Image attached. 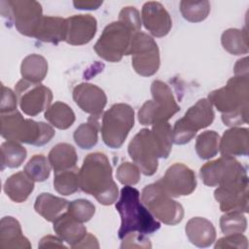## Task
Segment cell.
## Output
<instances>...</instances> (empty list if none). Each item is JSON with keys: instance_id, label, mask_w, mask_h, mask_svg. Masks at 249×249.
<instances>
[{"instance_id": "1", "label": "cell", "mask_w": 249, "mask_h": 249, "mask_svg": "<svg viewBox=\"0 0 249 249\" xmlns=\"http://www.w3.org/2000/svg\"><path fill=\"white\" fill-rule=\"evenodd\" d=\"M80 189L99 203L111 205L117 201L119 189L112 177V166L105 154H89L79 169Z\"/></svg>"}, {"instance_id": "2", "label": "cell", "mask_w": 249, "mask_h": 249, "mask_svg": "<svg viewBox=\"0 0 249 249\" xmlns=\"http://www.w3.org/2000/svg\"><path fill=\"white\" fill-rule=\"evenodd\" d=\"M207 99L222 113V121L228 126L248 123L249 78L231 77L227 85L208 94Z\"/></svg>"}, {"instance_id": "3", "label": "cell", "mask_w": 249, "mask_h": 249, "mask_svg": "<svg viewBox=\"0 0 249 249\" xmlns=\"http://www.w3.org/2000/svg\"><path fill=\"white\" fill-rule=\"evenodd\" d=\"M116 209L121 216V227L118 231L121 239L131 232L152 234L160 228V223L141 203L139 191L131 186H124L121 190Z\"/></svg>"}, {"instance_id": "4", "label": "cell", "mask_w": 249, "mask_h": 249, "mask_svg": "<svg viewBox=\"0 0 249 249\" xmlns=\"http://www.w3.org/2000/svg\"><path fill=\"white\" fill-rule=\"evenodd\" d=\"M0 132L6 140L34 146H43L49 143L55 134L53 125L25 119L18 110L1 114Z\"/></svg>"}, {"instance_id": "5", "label": "cell", "mask_w": 249, "mask_h": 249, "mask_svg": "<svg viewBox=\"0 0 249 249\" xmlns=\"http://www.w3.org/2000/svg\"><path fill=\"white\" fill-rule=\"evenodd\" d=\"M152 100H147L138 111V121L143 125L167 122L180 111L171 89L163 82L156 80L151 85Z\"/></svg>"}, {"instance_id": "6", "label": "cell", "mask_w": 249, "mask_h": 249, "mask_svg": "<svg viewBox=\"0 0 249 249\" xmlns=\"http://www.w3.org/2000/svg\"><path fill=\"white\" fill-rule=\"evenodd\" d=\"M134 125V110L125 103H116L102 116V140L108 147L119 149Z\"/></svg>"}, {"instance_id": "7", "label": "cell", "mask_w": 249, "mask_h": 249, "mask_svg": "<svg viewBox=\"0 0 249 249\" xmlns=\"http://www.w3.org/2000/svg\"><path fill=\"white\" fill-rule=\"evenodd\" d=\"M141 202L158 220L163 224L174 226L184 218V208L172 198L157 181L144 187L141 193Z\"/></svg>"}, {"instance_id": "8", "label": "cell", "mask_w": 249, "mask_h": 249, "mask_svg": "<svg viewBox=\"0 0 249 249\" xmlns=\"http://www.w3.org/2000/svg\"><path fill=\"white\" fill-rule=\"evenodd\" d=\"M215 113L207 98H201L191 106L184 117L174 124L173 143L183 145L190 142L199 129L205 128L214 121Z\"/></svg>"}, {"instance_id": "9", "label": "cell", "mask_w": 249, "mask_h": 249, "mask_svg": "<svg viewBox=\"0 0 249 249\" xmlns=\"http://www.w3.org/2000/svg\"><path fill=\"white\" fill-rule=\"evenodd\" d=\"M135 33L122 21L108 24L93 46L95 53L104 60L118 62L127 55L132 36Z\"/></svg>"}, {"instance_id": "10", "label": "cell", "mask_w": 249, "mask_h": 249, "mask_svg": "<svg viewBox=\"0 0 249 249\" xmlns=\"http://www.w3.org/2000/svg\"><path fill=\"white\" fill-rule=\"evenodd\" d=\"M1 15L13 22L17 30L28 37H33L34 32L43 17L42 6L33 0L1 1Z\"/></svg>"}, {"instance_id": "11", "label": "cell", "mask_w": 249, "mask_h": 249, "mask_svg": "<svg viewBox=\"0 0 249 249\" xmlns=\"http://www.w3.org/2000/svg\"><path fill=\"white\" fill-rule=\"evenodd\" d=\"M200 178L208 187H219L248 179L246 168L233 157L222 156L200 167Z\"/></svg>"}, {"instance_id": "12", "label": "cell", "mask_w": 249, "mask_h": 249, "mask_svg": "<svg viewBox=\"0 0 249 249\" xmlns=\"http://www.w3.org/2000/svg\"><path fill=\"white\" fill-rule=\"evenodd\" d=\"M127 55H132V67L140 76H153L160 68V59L158 44L144 32L139 31L132 36Z\"/></svg>"}, {"instance_id": "13", "label": "cell", "mask_w": 249, "mask_h": 249, "mask_svg": "<svg viewBox=\"0 0 249 249\" xmlns=\"http://www.w3.org/2000/svg\"><path fill=\"white\" fill-rule=\"evenodd\" d=\"M127 151L130 159L146 176L156 173L159 166V153L151 129L142 128L128 144Z\"/></svg>"}, {"instance_id": "14", "label": "cell", "mask_w": 249, "mask_h": 249, "mask_svg": "<svg viewBox=\"0 0 249 249\" xmlns=\"http://www.w3.org/2000/svg\"><path fill=\"white\" fill-rule=\"evenodd\" d=\"M15 92L21 111L30 117L47 110L53 100V92L49 88L24 79L16 84Z\"/></svg>"}, {"instance_id": "15", "label": "cell", "mask_w": 249, "mask_h": 249, "mask_svg": "<svg viewBox=\"0 0 249 249\" xmlns=\"http://www.w3.org/2000/svg\"><path fill=\"white\" fill-rule=\"evenodd\" d=\"M158 182L172 197L189 196L196 188L195 172L187 165L179 162L170 165L163 177Z\"/></svg>"}, {"instance_id": "16", "label": "cell", "mask_w": 249, "mask_h": 249, "mask_svg": "<svg viewBox=\"0 0 249 249\" xmlns=\"http://www.w3.org/2000/svg\"><path fill=\"white\" fill-rule=\"evenodd\" d=\"M248 179L232 184L219 186L214 192V197L219 202L221 211L248 212Z\"/></svg>"}, {"instance_id": "17", "label": "cell", "mask_w": 249, "mask_h": 249, "mask_svg": "<svg viewBox=\"0 0 249 249\" xmlns=\"http://www.w3.org/2000/svg\"><path fill=\"white\" fill-rule=\"evenodd\" d=\"M141 21L146 30L158 38L166 36L172 27L169 13L157 1H149L143 5Z\"/></svg>"}, {"instance_id": "18", "label": "cell", "mask_w": 249, "mask_h": 249, "mask_svg": "<svg viewBox=\"0 0 249 249\" xmlns=\"http://www.w3.org/2000/svg\"><path fill=\"white\" fill-rule=\"evenodd\" d=\"M72 95L75 103L89 115H101L107 104V96L103 89L89 83L77 85Z\"/></svg>"}, {"instance_id": "19", "label": "cell", "mask_w": 249, "mask_h": 249, "mask_svg": "<svg viewBox=\"0 0 249 249\" xmlns=\"http://www.w3.org/2000/svg\"><path fill=\"white\" fill-rule=\"evenodd\" d=\"M65 42L73 46L88 44L94 37L97 21L91 15H75L66 18Z\"/></svg>"}, {"instance_id": "20", "label": "cell", "mask_w": 249, "mask_h": 249, "mask_svg": "<svg viewBox=\"0 0 249 249\" xmlns=\"http://www.w3.org/2000/svg\"><path fill=\"white\" fill-rule=\"evenodd\" d=\"M53 231L58 237L74 248L86 235L87 228L66 210L53 222Z\"/></svg>"}, {"instance_id": "21", "label": "cell", "mask_w": 249, "mask_h": 249, "mask_svg": "<svg viewBox=\"0 0 249 249\" xmlns=\"http://www.w3.org/2000/svg\"><path fill=\"white\" fill-rule=\"evenodd\" d=\"M249 130L245 127L233 126L226 130L220 139L219 151L222 156L237 157L248 155Z\"/></svg>"}, {"instance_id": "22", "label": "cell", "mask_w": 249, "mask_h": 249, "mask_svg": "<svg viewBox=\"0 0 249 249\" xmlns=\"http://www.w3.org/2000/svg\"><path fill=\"white\" fill-rule=\"evenodd\" d=\"M29 240L22 234L20 224L12 216L0 222V249H30Z\"/></svg>"}, {"instance_id": "23", "label": "cell", "mask_w": 249, "mask_h": 249, "mask_svg": "<svg viewBox=\"0 0 249 249\" xmlns=\"http://www.w3.org/2000/svg\"><path fill=\"white\" fill-rule=\"evenodd\" d=\"M185 232L189 241L200 248L209 247L216 239V230L213 224L202 217L190 219L186 224Z\"/></svg>"}, {"instance_id": "24", "label": "cell", "mask_w": 249, "mask_h": 249, "mask_svg": "<svg viewBox=\"0 0 249 249\" xmlns=\"http://www.w3.org/2000/svg\"><path fill=\"white\" fill-rule=\"evenodd\" d=\"M66 18L59 17L43 16L33 38L45 43L58 44L66 38Z\"/></svg>"}, {"instance_id": "25", "label": "cell", "mask_w": 249, "mask_h": 249, "mask_svg": "<svg viewBox=\"0 0 249 249\" xmlns=\"http://www.w3.org/2000/svg\"><path fill=\"white\" fill-rule=\"evenodd\" d=\"M3 190L11 200L20 203L25 201L33 192L34 181L24 171H19L7 178Z\"/></svg>"}, {"instance_id": "26", "label": "cell", "mask_w": 249, "mask_h": 249, "mask_svg": "<svg viewBox=\"0 0 249 249\" xmlns=\"http://www.w3.org/2000/svg\"><path fill=\"white\" fill-rule=\"evenodd\" d=\"M69 201L50 193L40 194L35 200L34 209L48 222H53L68 207Z\"/></svg>"}, {"instance_id": "27", "label": "cell", "mask_w": 249, "mask_h": 249, "mask_svg": "<svg viewBox=\"0 0 249 249\" xmlns=\"http://www.w3.org/2000/svg\"><path fill=\"white\" fill-rule=\"evenodd\" d=\"M48 159L54 173L77 167L78 156L76 150L68 143H58L54 145L51 149Z\"/></svg>"}, {"instance_id": "28", "label": "cell", "mask_w": 249, "mask_h": 249, "mask_svg": "<svg viewBox=\"0 0 249 249\" xmlns=\"http://www.w3.org/2000/svg\"><path fill=\"white\" fill-rule=\"evenodd\" d=\"M100 116L101 115H90L88 122L81 124L74 131V141L81 149L89 150L96 145L98 130L100 129Z\"/></svg>"}, {"instance_id": "29", "label": "cell", "mask_w": 249, "mask_h": 249, "mask_svg": "<svg viewBox=\"0 0 249 249\" xmlns=\"http://www.w3.org/2000/svg\"><path fill=\"white\" fill-rule=\"evenodd\" d=\"M48 73L47 59L37 53L28 54L20 64V74L22 79L32 83L40 84Z\"/></svg>"}, {"instance_id": "30", "label": "cell", "mask_w": 249, "mask_h": 249, "mask_svg": "<svg viewBox=\"0 0 249 249\" xmlns=\"http://www.w3.org/2000/svg\"><path fill=\"white\" fill-rule=\"evenodd\" d=\"M45 119L58 129H67L75 122V114L70 106L61 101L52 104L45 112Z\"/></svg>"}, {"instance_id": "31", "label": "cell", "mask_w": 249, "mask_h": 249, "mask_svg": "<svg viewBox=\"0 0 249 249\" xmlns=\"http://www.w3.org/2000/svg\"><path fill=\"white\" fill-rule=\"evenodd\" d=\"M223 48L230 53L234 55L246 54L248 49V35L245 29L230 28L223 32L221 36Z\"/></svg>"}, {"instance_id": "32", "label": "cell", "mask_w": 249, "mask_h": 249, "mask_svg": "<svg viewBox=\"0 0 249 249\" xmlns=\"http://www.w3.org/2000/svg\"><path fill=\"white\" fill-rule=\"evenodd\" d=\"M155 144L158 149L159 158L167 159L173 144V132L168 122H159L153 124L151 129Z\"/></svg>"}, {"instance_id": "33", "label": "cell", "mask_w": 249, "mask_h": 249, "mask_svg": "<svg viewBox=\"0 0 249 249\" xmlns=\"http://www.w3.org/2000/svg\"><path fill=\"white\" fill-rule=\"evenodd\" d=\"M26 149L18 141L7 140L1 145L2 170L5 167L18 168L26 159Z\"/></svg>"}, {"instance_id": "34", "label": "cell", "mask_w": 249, "mask_h": 249, "mask_svg": "<svg viewBox=\"0 0 249 249\" xmlns=\"http://www.w3.org/2000/svg\"><path fill=\"white\" fill-rule=\"evenodd\" d=\"M219 144V134L214 130H205L196 137L195 148L201 160H209L218 154Z\"/></svg>"}, {"instance_id": "35", "label": "cell", "mask_w": 249, "mask_h": 249, "mask_svg": "<svg viewBox=\"0 0 249 249\" xmlns=\"http://www.w3.org/2000/svg\"><path fill=\"white\" fill-rule=\"evenodd\" d=\"M53 188L62 196H70L79 189V168L74 167L68 170L54 173Z\"/></svg>"}, {"instance_id": "36", "label": "cell", "mask_w": 249, "mask_h": 249, "mask_svg": "<svg viewBox=\"0 0 249 249\" xmlns=\"http://www.w3.org/2000/svg\"><path fill=\"white\" fill-rule=\"evenodd\" d=\"M211 10L209 1H186L180 2V12L183 18L190 22L204 20Z\"/></svg>"}, {"instance_id": "37", "label": "cell", "mask_w": 249, "mask_h": 249, "mask_svg": "<svg viewBox=\"0 0 249 249\" xmlns=\"http://www.w3.org/2000/svg\"><path fill=\"white\" fill-rule=\"evenodd\" d=\"M52 165L43 155H34L25 164L23 171L34 182H44L51 174Z\"/></svg>"}, {"instance_id": "38", "label": "cell", "mask_w": 249, "mask_h": 249, "mask_svg": "<svg viewBox=\"0 0 249 249\" xmlns=\"http://www.w3.org/2000/svg\"><path fill=\"white\" fill-rule=\"evenodd\" d=\"M220 228L223 233H243L247 229V219L240 211H229L220 218Z\"/></svg>"}, {"instance_id": "39", "label": "cell", "mask_w": 249, "mask_h": 249, "mask_svg": "<svg viewBox=\"0 0 249 249\" xmlns=\"http://www.w3.org/2000/svg\"><path fill=\"white\" fill-rule=\"evenodd\" d=\"M66 210L79 222L86 223L93 217L95 213V206L88 199L79 198L70 201Z\"/></svg>"}, {"instance_id": "40", "label": "cell", "mask_w": 249, "mask_h": 249, "mask_svg": "<svg viewBox=\"0 0 249 249\" xmlns=\"http://www.w3.org/2000/svg\"><path fill=\"white\" fill-rule=\"evenodd\" d=\"M140 173L141 171L135 163L125 161L118 166L116 177L124 186H133L139 182Z\"/></svg>"}, {"instance_id": "41", "label": "cell", "mask_w": 249, "mask_h": 249, "mask_svg": "<svg viewBox=\"0 0 249 249\" xmlns=\"http://www.w3.org/2000/svg\"><path fill=\"white\" fill-rule=\"evenodd\" d=\"M123 23H124L127 27H129L134 33H137L141 29V18L140 14L137 9L131 6L124 7L121 10L119 14V19Z\"/></svg>"}, {"instance_id": "42", "label": "cell", "mask_w": 249, "mask_h": 249, "mask_svg": "<svg viewBox=\"0 0 249 249\" xmlns=\"http://www.w3.org/2000/svg\"><path fill=\"white\" fill-rule=\"evenodd\" d=\"M215 249L221 248H239V249H247L248 248V240L245 235L242 233L236 234H228L220 239H218L214 245Z\"/></svg>"}, {"instance_id": "43", "label": "cell", "mask_w": 249, "mask_h": 249, "mask_svg": "<svg viewBox=\"0 0 249 249\" xmlns=\"http://www.w3.org/2000/svg\"><path fill=\"white\" fill-rule=\"evenodd\" d=\"M1 105L0 112L1 114L11 113L17 111L18 106V97L16 92H14L11 89L6 88L3 84L1 85Z\"/></svg>"}, {"instance_id": "44", "label": "cell", "mask_w": 249, "mask_h": 249, "mask_svg": "<svg viewBox=\"0 0 249 249\" xmlns=\"http://www.w3.org/2000/svg\"><path fill=\"white\" fill-rule=\"evenodd\" d=\"M150 240L141 233L131 232L126 234L122 241L121 248H151Z\"/></svg>"}, {"instance_id": "45", "label": "cell", "mask_w": 249, "mask_h": 249, "mask_svg": "<svg viewBox=\"0 0 249 249\" xmlns=\"http://www.w3.org/2000/svg\"><path fill=\"white\" fill-rule=\"evenodd\" d=\"M63 240L58 236L53 235H46L41 238L38 247L39 248H64L67 247L63 244Z\"/></svg>"}, {"instance_id": "46", "label": "cell", "mask_w": 249, "mask_h": 249, "mask_svg": "<svg viewBox=\"0 0 249 249\" xmlns=\"http://www.w3.org/2000/svg\"><path fill=\"white\" fill-rule=\"evenodd\" d=\"M74 248H99V244L97 238L93 234L87 233Z\"/></svg>"}, {"instance_id": "47", "label": "cell", "mask_w": 249, "mask_h": 249, "mask_svg": "<svg viewBox=\"0 0 249 249\" xmlns=\"http://www.w3.org/2000/svg\"><path fill=\"white\" fill-rule=\"evenodd\" d=\"M233 71H234L235 76L248 77V58H247V56L236 61Z\"/></svg>"}, {"instance_id": "48", "label": "cell", "mask_w": 249, "mask_h": 249, "mask_svg": "<svg viewBox=\"0 0 249 249\" xmlns=\"http://www.w3.org/2000/svg\"><path fill=\"white\" fill-rule=\"evenodd\" d=\"M102 3V1H73L74 7L79 10H96Z\"/></svg>"}]
</instances>
